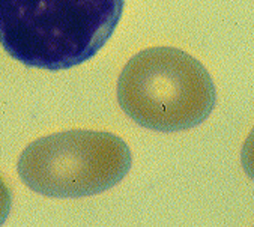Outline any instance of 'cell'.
<instances>
[{
    "label": "cell",
    "instance_id": "1",
    "mask_svg": "<svg viewBox=\"0 0 254 227\" xmlns=\"http://www.w3.org/2000/svg\"><path fill=\"white\" fill-rule=\"evenodd\" d=\"M125 0H0V45L29 68L69 70L116 30Z\"/></svg>",
    "mask_w": 254,
    "mask_h": 227
},
{
    "label": "cell",
    "instance_id": "2",
    "mask_svg": "<svg viewBox=\"0 0 254 227\" xmlns=\"http://www.w3.org/2000/svg\"><path fill=\"white\" fill-rule=\"evenodd\" d=\"M118 102L143 128L178 133L205 122L217 104L215 84L191 54L175 47L137 53L118 78Z\"/></svg>",
    "mask_w": 254,
    "mask_h": 227
},
{
    "label": "cell",
    "instance_id": "3",
    "mask_svg": "<svg viewBox=\"0 0 254 227\" xmlns=\"http://www.w3.org/2000/svg\"><path fill=\"white\" fill-rule=\"evenodd\" d=\"M132 155L118 136L71 130L32 142L20 155L17 172L32 191L55 199L104 193L131 170Z\"/></svg>",
    "mask_w": 254,
    "mask_h": 227
},
{
    "label": "cell",
    "instance_id": "4",
    "mask_svg": "<svg viewBox=\"0 0 254 227\" xmlns=\"http://www.w3.org/2000/svg\"><path fill=\"white\" fill-rule=\"evenodd\" d=\"M241 164L244 172L250 179L254 181V128L245 139L241 151Z\"/></svg>",
    "mask_w": 254,
    "mask_h": 227
},
{
    "label": "cell",
    "instance_id": "5",
    "mask_svg": "<svg viewBox=\"0 0 254 227\" xmlns=\"http://www.w3.org/2000/svg\"><path fill=\"white\" fill-rule=\"evenodd\" d=\"M11 206H12L11 190H9L8 184L3 181L2 175H0V226L6 221V218L11 212Z\"/></svg>",
    "mask_w": 254,
    "mask_h": 227
}]
</instances>
